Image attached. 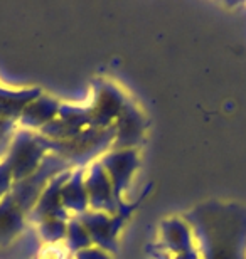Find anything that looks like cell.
I'll use <instances>...</instances> for the list:
<instances>
[{"mask_svg": "<svg viewBox=\"0 0 246 259\" xmlns=\"http://www.w3.org/2000/svg\"><path fill=\"white\" fill-rule=\"evenodd\" d=\"M128 98L123 95L122 90L112 82H95L91 105L88 106L91 116V125L95 128H112L118 116L122 115Z\"/></svg>", "mask_w": 246, "mask_h": 259, "instance_id": "52a82bcc", "label": "cell"}, {"mask_svg": "<svg viewBox=\"0 0 246 259\" xmlns=\"http://www.w3.org/2000/svg\"><path fill=\"white\" fill-rule=\"evenodd\" d=\"M73 168L66 160L49 153L38 172L30 177L14 182L10 192L0 200V252L20 241L32 229L29 214L48 185L57 174Z\"/></svg>", "mask_w": 246, "mask_h": 259, "instance_id": "7a4b0ae2", "label": "cell"}, {"mask_svg": "<svg viewBox=\"0 0 246 259\" xmlns=\"http://www.w3.org/2000/svg\"><path fill=\"white\" fill-rule=\"evenodd\" d=\"M43 91L39 88H24V90H10L0 86V118L17 123L20 113L30 101L36 100Z\"/></svg>", "mask_w": 246, "mask_h": 259, "instance_id": "5bb4252c", "label": "cell"}, {"mask_svg": "<svg viewBox=\"0 0 246 259\" xmlns=\"http://www.w3.org/2000/svg\"><path fill=\"white\" fill-rule=\"evenodd\" d=\"M201 259H246V205L207 200L186 212Z\"/></svg>", "mask_w": 246, "mask_h": 259, "instance_id": "6da1fadb", "label": "cell"}, {"mask_svg": "<svg viewBox=\"0 0 246 259\" xmlns=\"http://www.w3.org/2000/svg\"><path fill=\"white\" fill-rule=\"evenodd\" d=\"M48 140V138H46ZM115 140V125L112 128H88L78 133L76 137L62 140V142H49V152L66 160L73 168L88 167L103 153H107Z\"/></svg>", "mask_w": 246, "mask_h": 259, "instance_id": "3957f363", "label": "cell"}, {"mask_svg": "<svg viewBox=\"0 0 246 259\" xmlns=\"http://www.w3.org/2000/svg\"><path fill=\"white\" fill-rule=\"evenodd\" d=\"M149 251H150V254H152V257H154V259H201V257H199L197 249H196V251H192V252H186V254L170 256V254H167V252L162 251L157 244H154Z\"/></svg>", "mask_w": 246, "mask_h": 259, "instance_id": "d6986e66", "label": "cell"}, {"mask_svg": "<svg viewBox=\"0 0 246 259\" xmlns=\"http://www.w3.org/2000/svg\"><path fill=\"white\" fill-rule=\"evenodd\" d=\"M145 130H147V120L137 105L128 100L122 115L115 121V140L112 148H137L138 143L142 142Z\"/></svg>", "mask_w": 246, "mask_h": 259, "instance_id": "30bf717a", "label": "cell"}, {"mask_svg": "<svg viewBox=\"0 0 246 259\" xmlns=\"http://www.w3.org/2000/svg\"><path fill=\"white\" fill-rule=\"evenodd\" d=\"M75 259H112L110 252L99 249L96 246H91L88 249H83V251H78L76 254H73Z\"/></svg>", "mask_w": 246, "mask_h": 259, "instance_id": "ffe728a7", "label": "cell"}, {"mask_svg": "<svg viewBox=\"0 0 246 259\" xmlns=\"http://www.w3.org/2000/svg\"><path fill=\"white\" fill-rule=\"evenodd\" d=\"M12 185H14V177L9 168V163L4 158H0V200L10 192Z\"/></svg>", "mask_w": 246, "mask_h": 259, "instance_id": "ac0fdd59", "label": "cell"}, {"mask_svg": "<svg viewBox=\"0 0 246 259\" xmlns=\"http://www.w3.org/2000/svg\"><path fill=\"white\" fill-rule=\"evenodd\" d=\"M85 185L88 199H90V210L117 214L125 205V202H118V199L115 197L113 185L99 160H95L86 167Z\"/></svg>", "mask_w": 246, "mask_h": 259, "instance_id": "ba28073f", "label": "cell"}, {"mask_svg": "<svg viewBox=\"0 0 246 259\" xmlns=\"http://www.w3.org/2000/svg\"><path fill=\"white\" fill-rule=\"evenodd\" d=\"M9 142H10V140H9ZM0 143H4V142H0Z\"/></svg>", "mask_w": 246, "mask_h": 259, "instance_id": "7402d4cb", "label": "cell"}, {"mask_svg": "<svg viewBox=\"0 0 246 259\" xmlns=\"http://www.w3.org/2000/svg\"><path fill=\"white\" fill-rule=\"evenodd\" d=\"M49 153V142L43 135L29 130H17L9 142L4 160L9 163L14 182H19L38 172Z\"/></svg>", "mask_w": 246, "mask_h": 259, "instance_id": "5b68a950", "label": "cell"}, {"mask_svg": "<svg viewBox=\"0 0 246 259\" xmlns=\"http://www.w3.org/2000/svg\"><path fill=\"white\" fill-rule=\"evenodd\" d=\"M10 140H12V138H10ZM7 147H9V142H4V143H0V158H4L5 152H7Z\"/></svg>", "mask_w": 246, "mask_h": 259, "instance_id": "44dd1931", "label": "cell"}, {"mask_svg": "<svg viewBox=\"0 0 246 259\" xmlns=\"http://www.w3.org/2000/svg\"><path fill=\"white\" fill-rule=\"evenodd\" d=\"M103 165L104 172L108 174L110 182L113 185L115 197L118 202H123V194L127 192L133 174L140 165V155L137 148H118L108 150L98 158Z\"/></svg>", "mask_w": 246, "mask_h": 259, "instance_id": "8992f818", "label": "cell"}, {"mask_svg": "<svg viewBox=\"0 0 246 259\" xmlns=\"http://www.w3.org/2000/svg\"><path fill=\"white\" fill-rule=\"evenodd\" d=\"M67 222L62 219H46L34 227L43 244H59L64 242L67 232Z\"/></svg>", "mask_w": 246, "mask_h": 259, "instance_id": "2e32d148", "label": "cell"}, {"mask_svg": "<svg viewBox=\"0 0 246 259\" xmlns=\"http://www.w3.org/2000/svg\"><path fill=\"white\" fill-rule=\"evenodd\" d=\"M61 105L62 103L57 101L56 98L43 93V95H39L24 108L17 123L22 126V130L39 132V130H43L48 123H51L57 116Z\"/></svg>", "mask_w": 246, "mask_h": 259, "instance_id": "7c38bea8", "label": "cell"}, {"mask_svg": "<svg viewBox=\"0 0 246 259\" xmlns=\"http://www.w3.org/2000/svg\"><path fill=\"white\" fill-rule=\"evenodd\" d=\"M157 246L170 256L196 251L192 231L184 221V217H169V219L162 221Z\"/></svg>", "mask_w": 246, "mask_h": 259, "instance_id": "8fae6325", "label": "cell"}, {"mask_svg": "<svg viewBox=\"0 0 246 259\" xmlns=\"http://www.w3.org/2000/svg\"><path fill=\"white\" fill-rule=\"evenodd\" d=\"M36 259H75L73 252L64 246V242L61 244H43L39 252L36 254Z\"/></svg>", "mask_w": 246, "mask_h": 259, "instance_id": "e0dca14e", "label": "cell"}, {"mask_svg": "<svg viewBox=\"0 0 246 259\" xmlns=\"http://www.w3.org/2000/svg\"><path fill=\"white\" fill-rule=\"evenodd\" d=\"M150 192V185H147L144 190V194L140 195V199L132 204H127L120 209L117 214H107V212H96V210H86L78 217V221L85 226V229L90 234L93 246L99 247V249L115 254L118 251V237L120 232L123 231L125 224L130 221V217L133 215V212L140 207V202L144 200L145 194Z\"/></svg>", "mask_w": 246, "mask_h": 259, "instance_id": "277c9868", "label": "cell"}, {"mask_svg": "<svg viewBox=\"0 0 246 259\" xmlns=\"http://www.w3.org/2000/svg\"><path fill=\"white\" fill-rule=\"evenodd\" d=\"M73 172V168H67L64 172L57 174L51 182L46 185L43 194L39 195L38 202L32 207L29 214V224L36 227L46 219H62V221H69L71 214L64 209L61 199V190L62 185L66 184V180L69 179V175Z\"/></svg>", "mask_w": 246, "mask_h": 259, "instance_id": "9c48e42d", "label": "cell"}, {"mask_svg": "<svg viewBox=\"0 0 246 259\" xmlns=\"http://www.w3.org/2000/svg\"><path fill=\"white\" fill-rule=\"evenodd\" d=\"M34 259H36V257H34Z\"/></svg>", "mask_w": 246, "mask_h": 259, "instance_id": "603a6c76", "label": "cell"}, {"mask_svg": "<svg viewBox=\"0 0 246 259\" xmlns=\"http://www.w3.org/2000/svg\"><path fill=\"white\" fill-rule=\"evenodd\" d=\"M64 246L73 252V254H76L78 251L88 249V247L93 246L90 234H88V231L85 229V226L78 221V217H71L69 222H67Z\"/></svg>", "mask_w": 246, "mask_h": 259, "instance_id": "9a60e30c", "label": "cell"}, {"mask_svg": "<svg viewBox=\"0 0 246 259\" xmlns=\"http://www.w3.org/2000/svg\"><path fill=\"white\" fill-rule=\"evenodd\" d=\"M85 172L86 167L73 168L69 179L66 180V184L62 185L61 190L62 205H64V209L73 217L90 210V199H88L86 185H85Z\"/></svg>", "mask_w": 246, "mask_h": 259, "instance_id": "4fadbf2b", "label": "cell"}]
</instances>
